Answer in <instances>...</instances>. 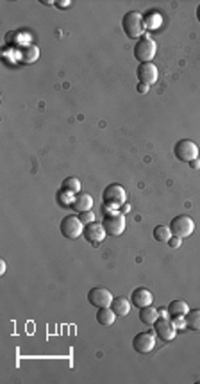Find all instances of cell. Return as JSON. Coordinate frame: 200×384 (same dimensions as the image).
Returning a JSON list of instances; mask_svg holds the SVG:
<instances>
[{
	"instance_id": "6da1fadb",
	"label": "cell",
	"mask_w": 200,
	"mask_h": 384,
	"mask_svg": "<svg viewBox=\"0 0 200 384\" xmlns=\"http://www.w3.org/2000/svg\"><path fill=\"white\" fill-rule=\"evenodd\" d=\"M125 188L120 186V184H109L107 188L102 193V202H104V209L113 213V211H118L120 206L125 204Z\"/></svg>"
},
{
	"instance_id": "7a4b0ae2",
	"label": "cell",
	"mask_w": 200,
	"mask_h": 384,
	"mask_svg": "<svg viewBox=\"0 0 200 384\" xmlns=\"http://www.w3.org/2000/svg\"><path fill=\"white\" fill-rule=\"evenodd\" d=\"M122 27H123L125 36H129V38H143V34H145V29H147V24H145V18H143L141 13H138V11H129V13H125V16H123Z\"/></svg>"
},
{
	"instance_id": "3957f363",
	"label": "cell",
	"mask_w": 200,
	"mask_h": 384,
	"mask_svg": "<svg viewBox=\"0 0 200 384\" xmlns=\"http://www.w3.org/2000/svg\"><path fill=\"white\" fill-rule=\"evenodd\" d=\"M156 41L149 36H143L138 40V43L134 45V58L138 59L139 63H152L154 56H156Z\"/></svg>"
},
{
	"instance_id": "277c9868",
	"label": "cell",
	"mask_w": 200,
	"mask_h": 384,
	"mask_svg": "<svg viewBox=\"0 0 200 384\" xmlns=\"http://www.w3.org/2000/svg\"><path fill=\"white\" fill-rule=\"evenodd\" d=\"M102 225H104L107 236H122L123 231H125V216L120 211H113V213H107L102 220Z\"/></svg>"
},
{
	"instance_id": "5b68a950",
	"label": "cell",
	"mask_w": 200,
	"mask_h": 384,
	"mask_svg": "<svg viewBox=\"0 0 200 384\" xmlns=\"http://www.w3.org/2000/svg\"><path fill=\"white\" fill-rule=\"evenodd\" d=\"M170 231H172L173 236H177V238L184 240L188 238V236L193 234L195 231V222L191 220L188 214H179V216H175L172 222H170Z\"/></svg>"
},
{
	"instance_id": "8992f818",
	"label": "cell",
	"mask_w": 200,
	"mask_h": 384,
	"mask_svg": "<svg viewBox=\"0 0 200 384\" xmlns=\"http://www.w3.org/2000/svg\"><path fill=\"white\" fill-rule=\"evenodd\" d=\"M175 157L183 163H191V161L198 159V145L191 140H180L173 147Z\"/></svg>"
},
{
	"instance_id": "52a82bcc",
	"label": "cell",
	"mask_w": 200,
	"mask_h": 384,
	"mask_svg": "<svg viewBox=\"0 0 200 384\" xmlns=\"http://www.w3.org/2000/svg\"><path fill=\"white\" fill-rule=\"evenodd\" d=\"M59 229H61V234L68 240H77L81 234H84V224L79 220V216H74V214L63 218Z\"/></svg>"
},
{
	"instance_id": "ba28073f",
	"label": "cell",
	"mask_w": 200,
	"mask_h": 384,
	"mask_svg": "<svg viewBox=\"0 0 200 384\" xmlns=\"http://www.w3.org/2000/svg\"><path fill=\"white\" fill-rule=\"evenodd\" d=\"M113 293L107 288H92L88 291V302L95 307H111L113 304Z\"/></svg>"
},
{
	"instance_id": "9c48e42d",
	"label": "cell",
	"mask_w": 200,
	"mask_h": 384,
	"mask_svg": "<svg viewBox=\"0 0 200 384\" xmlns=\"http://www.w3.org/2000/svg\"><path fill=\"white\" fill-rule=\"evenodd\" d=\"M154 331H156V336H159V340L163 341H172L177 334V327L173 322H170L167 316H159L154 323Z\"/></svg>"
},
{
	"instance_id": "30bf717a",
	"label": "cell",
	"mask_w": 200,
	"mask_h": 384,
	"mask_svg": "<svg viewBox=\"0 0 200 384\" xmlns=\"http://www.w3.org/2000/svg\"><path fill=\"white\" fill-rule=\"evenodd\" d=\"M154 347H156V336L150 331H145V333H138L133 338V349L139 354H149L152 352Z\"/></svg>"
},
{
	"instance_id": "8fae6325",
	"label": "cell",
	"mask_w": 200,
	"mask_h": 384,
	"mask_svg": "<svg viewBox=\"0 0 200 384\" xmlns=\"http://www.w3.org/2000/svg\"><path fill=\"white\" fill-rule=\"evenodd\" d=\"M136 74H138L139 82H145L149 86L157 82V79H159V68L154 63H141L138 66V70H136Z\"/></svg>"
},
{
	"instance_id": "7c38bea8",
	"label": "cell",
	"mask_w": 200,
	"mask_h": 384,
	"mask_svg": "<svg viewBox=\"0 0 200 384\" xmlns=\"http://www.w3.org/2000/svg\"><path fill=\"white\" fill-rule=\"evenodd\" d=\"M105 236H107V232H105L104 225L99 224V222H93V224H89L84 227V238L88 240V242H92L95 247L100 242H104Z\"/></svg>"
},
{
	"instance_id": "4fadbf2b",
	"label": "cell",
	"mask_w": 200,
	"mask_h": 384,
	"mask_svg": "<svg viewBox=\"0 0 200 384\" xmlns=\"http://www.w3.org/2000/svg\"><path fill=\"white\" fill-rule=\"evenodd\" d=\"M131 302H133L134 307H147L152 306L154 302V295L150 293V289L147 288H136L133 293H131Z\"/></svg>"
},
{
	"instance_id": "5bb4252c",
	"label": "cell",
	"mask_w": 200,
	"mask_h": 384,
	"mask_svg": "<svg viewBox=\"0 0 200 384\" xmlns=\"http://www.w3.org/2000/svg\"><path fill=\"white\" fill-rule=\"evenodd\" d=\"M71 208L75 211H79V213H84V211H89L93 208V197L89 193H77L74 198V204H71Z\"/></svg>"
},
{
	"instance_id": "9a60e30c",
	"label": "cell",
	"mask_w": 200,
	"mask_h": 384,
	"mask_svg": "<svg viewBox=\"0 0 200 384\" xmlns=\"http://www.w3.org/2000/svg\"><path fill=\"white\" fill-rule=\"evenodd\" d=\"M131 306H133V302H131L129 299H125V297H116V299H113L111 309L115 311L116 316H127L131 313Z\"/></svg>"
},
{
	"instance_id": "2e32d148",
	"label": "cell",
	"mask_w": 200,
	"mask_h": 384,
	"mask_svg": "<svg viewBox=\"0 0 200 384\" xmlns=\"http://www.w3.org/2000/svg\"><path fill=\"white\" fill-rule=\"evenodd\" d=\"M188 311H190V306L184 300H173V302L168 304V315L172 318H175V316H186Z\"/></svg>"
},
{
	"instance_id": "e0dca14e",
	"label": "cell",
	"mask_w": 200,
	"mask_h": 384,
	"mask_svg": "<svg viewBox=\"0 0 200 384\" xmlns=\"http://www.w3.org/2000/svg\"><path fill=\"white\" fill-rule=\"evenodd\" d=\"M157 318H159V311H157L156 307L147 306V307H141V309H139V320H141L143 323L154 325Z\"/></svg>"
},
{
	"instance_id": "ac0fdd59",
	"label": "cell",
	"mask_w": 200,
	"mask_h": 384,
	"mask_svg": "<svg viewBox=\"0 0 200 384\" xmlns=\"http://www.w3.org/2000/svg\"><path fill=\"white\" fill-rule=\"evenodd\" d=\"M115 320H116V313L111 307H100L99 313H97V322L100 325H113Z\"/></svg>"
},
{
	"instance_id": "d6986e66",
	"label": "cell",
	"mask_w": 200,
	"mask_h": 384,
	"mask_svg": "<svg viewBox=\"0 0 200 384\" xmlns=\"http://www.w3.org/2000/svg\"><path fill=\"white\" fill-rule=\"evenodd\" d=\"M61 190H65L71 195L81 193V180H79L77 177H66L61 184Z\"/></svg>"
},
{
	"instance_id": "ffe728a7",
	"label": "cell",
	"mask_w": 200,
	"mask_h": 384,
	"mask_svg": "<svg viewBox=\"0 0 200 384\" xmlns=\"http://www.w3.org/2000/svg\"><path fill=\"white\" fill-rule=\"evenodd\" d=\"M186 327L190 331H200V309H190L186 315Z\"/></svg>"
},
{
	"instance_id": "44dd1931",
	"label": "cell",
	"mask_w": 200,
	"mask_h": 384,
	"mask_svg": "<svg viewBox=\"0 0 200 384\" xmlns=\"http://www.w3.org/2000/svg\"><path fill=\"white\" fill-rule=\"evenodd\" d=\"M172 236H173L172 231H170V227H167V225H157V227L154 229V238L161 243H168Z\"/></svg>"
},
{
	"instance_id": "7402d4cb",
	"label": "cell",
	"mask_w": 200,
	"mask_h": 384,
	"mask_svg": "<svg viewBox=\"0 0 200 384\" xmlns=\"http://www.w3.org/2000/svg\"><path fill=\"white\" fill-rule=\"evenodd\" d=\"M38 56H40V52H38L36 47H25L24 50H22V61L32 63L38 59Z\"/></svg>"
},
{
	"instance_id": "603a6c76",
	"label": "cell",
	"mask_w": 200,
	"mask_h": 384,
	"mask_svg": "<svg viewBox=\"0 0 200 384\" xmlns=\"http://www.w3.org/2000/svg\"><path fill=\"white\" fill-rule=\"evenodd\" d=\"M74 198H75V195L68 193V191H65V190H61L58 193V202L61 206H65V208H70V206L74 204Z\"/></svg>"
},
{
	"instance_id": "cb8c5ba5",
	"label": "cell",
	"mask_w": 200,
	"mask_h": 384,
	"mask_svg": "<svg viewBox=\"0 0 200 384\" xmlns=\"http://www.w3.org/2000/svg\"><path fill=\"white\" fill-rule=\"evenodd\" d=\"M79 220H81L84 225L93 224V222H95V213H93L92 209H89V211H84V213H79Z\"/></svg>"
},
{
	"instance_id": "d4e9b609",
	"label": "cell",
	"mask_w": 200,
	"mask_h": 384,
	"mask_svg": "<svg viewBox=\"0 0 200 384\" xmlns=\"http://www.w3.org/2000/svg\"><path fill=\"white\" fill-rule=\"evenodd\" d=\"M180 243H183V240L177 238V236H172V238H170V242H168V245H170L172 248H179V247H180Z\"/></svg>"
},
{
	"instance_id": "484cf974",
	"label": "cell",
	"mask_w": 200,
	"mask_h": 384,
	"mask_svg": "<svg viewBox=\"0 0 200 384\" xmlns=\"http://www.w3.org/2000/svg\"><path fill=\"white\" fill-rule=\"evenodd\" d=\"M175 327H186V318L184 316H175Z\"/></svg>"
},
{
	"instance_id": "4316f807",
	"label": "cell",
	"mask_w": 200,
	"mask_h": 384,
	"mask_svg": "<svg viewBox=\"0 0 200 384\" xmlns=\"http://www.w3.org/2000/svg\"><path fill=\"white\" fill-rule=\"evenodd\" d=\"M138 93H143V95H145V93H149V84H145V82H139V84H138Z\"/></svg>"
},
{
	"instance_id": "83f0119b",
	"label": "cell",
	"mask_w": 200,
	"mask_h": 384,
	"mask_svg": "<svg viewBox=\"0 0 200 384\" xmlns=\"http://www.w3.org/2000/svg\"><path fill=\"white\" fill-rule=\"evenodd\" d=\"M4 273H6V261L0 259V276H4Z\"/></svg>"
},
{
	"instance_id": "f1b7e54d",
	"label": "cell",
	"mask_w": 200,
	"mask_h": 384,
	"mask_svg": "<svg viewBox=\"0 0 200 384\" xmlns=\"http://www.w3.org/2000/svg\"><path fill=\"white\" fill-rule=\"evenodd\" d=\"M70 4H71L70 0H61V2H56V6H58V7H59V6H61V7H66V6H70Z\"/></svg>"
},
{
	"instance_id": "f546056e",
	"label": "cell",
	"mask_w": 200,
	"mask_h": 384,
	"mask_svg": "<svg viewBox=\"0 0 200 384\" xmlns=\"http://www.w3.org/2000/svg\"><path fill=\"white\" fill-rule=\"evenodd\" d=\"M198 167H200V161H198V159L191 161V168H198Z\"/></svg>"
},
{
	"instance_id": "4dcf8cb0",
	"label": "cell",
	"mask_w": 200,
	"mask_h": 384,
	"mask_svg": "<svg viewBox=\"0 0 200 384\" xmlns=\"http://www.w3.org/2000/svg\"><path fill=\"white\" fill-rule=\"evenodd\" d=\"M197 18H198V22H200V4H198V7H197Z\"/></svg>"
}]
</instances>
